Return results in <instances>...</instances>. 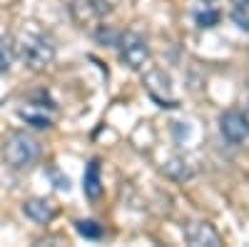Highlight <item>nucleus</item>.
I'll return each instance as SVG.
<instances>
[{
    "mask_svg": "<svg viewBox=\"0 0 249 247\" xmlns=\"http://www.w3.org/2000/svg\"><path fill=\"white\" fill-rule=\"evenodd\" d=\"M18 55L25 68L40 73L55 63V43L43 33H25L18 43Z\"/></svg>",
    "mask_w": 249,
    "mask_h": 247,
    "instance_id": "obj_1",
    "label": "nucleus"
},
{
    "mask_svg": "<svg viewBox=\"0 0 249 247\" xmlns=\"http://www.w3.org/2000/svg\"><path fill=\"white\" fill-rule=\"evenodd\" d=\"M3 157L13 170H28L40 157V142L28 133H13L3 145Z\"/></svg>",
    "mask_w": 249,
    "mask_h": 247,
    "instance_id": "obj_2",
    "label": "nucleus"
},
{
    "mask_svg": "<svg viewBox=\"0 0 249 247\" xmlns=\"http://www.w3.org/2000/svg\"><path fill=\"white\" fill-rule=\"evenodd\" d=\"M117 48H120V60L127 68H132V70H140V68H144V63L150 60V43H147V38L144 35H140V33H122L120 35V43H117Z\"/></svg>",
    "mask_w": 249,
    "mask_h": 247,
    "instance_id": "obj_3",
    "label": "nucleus"
},
{
    "mask_svg": "<svg viewBox=\"0 0 249 247\" xmlns=\"http://www.w3.org/2000/svg\"><path fill=\"white\" fill-rule=\"evenodd\" d=\"M219 130H222L224 140L230 142V145H242V142L249 137V125H247L244 115L237 113V110L222 113V117H219Z\"/></svg>",
    "mask_w": 249,
    "mask_h": 247,
    "instance_id": "obj_4",
    "label": "nucleus"
},
{
    "mask_svg": "<svg viewBox=\"0 0 249 247\" xmlns=\"http://www.w3.org/2000/svg\"><path fill=\"white\" fill-rule=\"evenodd\" d=\"M182 235L187 245H195V247H219L222 245L217 230L210 222H187L182 228Z\"/></svg>",
    "mask_w": 249,
    "mask_h": 247,
    "instance_id": "obj_5",
    "label": "nucleus"
},
{
    "mask_svg": "<svg viewBox=\"0 0 249 247\" xmlns=\"http://www.w3.org/2000/svg\"><path fill=\"white\" fill-rule=\"evenodd\" d=\"M23 212L25 217H30L33 222L37 225H48L53 217H55V208L53 202L45 200V197H33V200H25L23 202Z\"/></svg>",
    "mask_w": 249,
    "mask_h": 247,
    "instance_id": "obj_6",
    "label": "nucleus"
},
{
    "mask_svg": "<svg viewBox=\"0 0 249 247\" xmlns=\"http://www.w3.org/2000/svg\"><path fill=\"white\" fill-rule=\"evenodd\" d=\"M82 192L90 200H97L102 195V170H100V160H90V165L85 168V175H82Z\"/></svg>",
    "mask_w": 249,
    "mask_h": 247,
    "instance_id": "obj_7",
    "label": "nucleus"
},
{
    "mask_svg": "<svg viewBox=\"0 0 249 247\" xmlns=\"http://www.w3.org/2000/svg\"><path fill=\"white\" fill-rule=\"evenodd\" d=\"M18 57V45L10 35H0V75H5Z\"/></svg>",
    "mask_w": 249,
    "mask_h": 247,
    "instance_id": "obj_8",
    "label": "nucleus"
},
{
    "mask_svg": "<svg viewBox=\"0 0 249 247\" xmlns=\"http://www.w3.org/2000/svg\"><path fill=\"white\" fill-rule=\"evenodd\" d=\"M164 172H167L170 177H175V180H187V177L192 175L190 165H187V160H182V157L167 160V165H164Z\"/></svg>",
    "mask_w": 249,
    "mask_h": 247,
    "instance_id": "obj_9",
    "label": "nucleus"
},
{
    "mask_svg": "<svg viewBox=\"0 0 249 247\" xmlns=\"http://www.w3.org/2000/svg\"><path fill=\"white\" fill-rule=\"evenodd\" d=\"M75 230H77V235H82L85 240H100L102 237V225L95 222V220H77Z\"/></svg>",
    "mask_w": 249,
    "mask_h": 247,
    "instance_id": "obj_10",
    "label": "nucleus"
},
{
    "mask_svg": "<svg viewBox=\"0 0 249 247\" xmlns=\"http://www.w3.org/2000/svg\"><path fill=\"white\" fill-rule=\"evenodd\" d=\"M20 115V120H25L28 125H33V128H37V130H48V128H53V120L45 115V113H33V110H20L18 113Z\"/></svg>",
    "mask_w": 249,
    "mask_h": 247,
    "instance_id": "obj_11",
    "label": "nucleus"
},
{
    "mask_svg": "<svg viewBox=\"0 0 249 247\" xmlns=\"http://www.w3.org/2000/svg\"><path fill=\"white\" fill-rule=\"evenodd\" d=\"M195 20H197L199 28H214V25H219L222 13L214 10V8H204V10H199V13L195 15Z\"/></svg>",
    "mask_w": 249,
    "mask_h": 247,
    "instance_id": "obj_12",
    "label": "nucleus"
},
{
    "mask_svg": "<svg viewBox=\"0 0 249 247\" xmlns=\"http://www.w3.org/2000/svg\"><path fill=\"white\" fill-rule=\"evenodd\" d=\"M120 35H122V33L112 30L110 25H100V30L95 33V38H97V43H102V45H107V48H117V43H120Z\"/></svg>",
    "mask_w": 249,
    "mask_h": 247,
    "instance_id": "obj_13",
    "label": "nucleus"
},
{
    "mask_svg": "<svg viewBox=\"0 0 249 247\" xmlns=\"http://www.w3.org/2000/svg\"><path fill=\"white\" fill-rule=\"evenodd\" d=\"M232 20L242 28V30H249V10H239V8H232Z\"/></svg>",
    "mask_w": 249,
    "mask_h": 247,
    "instance_id": "obj_14",
    "label": "nucleus"
},
{
    "mask_svg": "<svg viewBox=\"0 0 249 247\" xmlns=\"http://www.w3.org/2000/svg\"><path fill=\"white\" fill-rule=\"evenodd\" d=\"M232 5L239 10H249V0H232Z\"/></svg>",
    "mask_w": 249,
    "mask_h": 247,
    "instance_id": "obj_15",
    "label": "nucleus"
},
{
    "mask_svg": "<svg viewBox=\"0 0 249 247\" xmlns=\"http://www.w3.org/2000/svg\"><path fill=\"white\" fill-rule=\"evenodd\" d=\"M242 115H244V120H247V125H249V105L244 108V113H242Z\"/></svg>",
    "mask_w": 249,
    "mask_h": 247,
    "instance_id": "obj_16",
    "label": "nucleus"
},
{
    "mask_svg": "<svg viewBox=\"0 0 249 247\" xmlns=\"http://www.w3.org/2000/svg\"><path fill=\"white\" fill-rule=\"evenodd\" d=\"M202 3H212V0H202Z\"/></svg>",
    "mask_w": 249,
    "mask_h": 247,
    "instance_id": "obj_17",
    "label": "nucleus"
}]
</instances>
